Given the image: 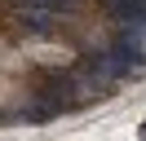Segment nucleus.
<instances>
[{
	"label": "nucleus",
	"instance_id": "nucleus-1",
	"mask_svg": "<svg viewBox=\"0 0 146 141\" xmlns=\"http://www.w3.org/2000/svg\"><path fill=\"white\" fill-rule=\"evenodd\" d=\"M133 66H137V57H133V49H128L124 40L115 44V53H106V57H98V62H93V70H98L106 84H111V79H119V75H128Z\"/></svg>",
	"mask_w": 146,
	"mask_h": 141
},
{
	"label": "nucleus",
	"instance_id": "nucleus-2",
	"mask_svg": "<svg viewBox=\"0 0 146 141\" xmlns=\"http://www.w3.org/2000/svg\"><path fill=\"white\" fill-rule=\"evenodd\" d=\"M119 40L133 49V57H137V62H146V9H142V13H133V18H124Z\"/></svg>",
	"mask_w": 146,
	"mask_h": 141
},
{
	"label": "nucleus",
	"instance_id": "nucleus-3",
	"mask_svg": "<svg viewBox=\"0 0 146 141\" xmlns=\"http://www.w3.org/2000/svg\"><path fill=\"white\" fill-rule=\"evenodd\" d=\"M18 26L31 31V35H49L53 31V13H49V9H40V13H18Z\"/></svg>",
	"mask_w": 146,
	"mask_h": 141
},
{
	"label": "nucleus",
	"instance_id": "nucleus-4",
	"mask_svg": "<svg viewBox=\"0 0 146 141\" xmlns=\"http://www.w3.org/2000/svg\"><path fill=\"white\" fill-rule=\"evenodd\" d=\"M31 5H40V9H49V13H71L80 0H31Z\"/></svg>",
	"mask_w": 146,
	"mask_h": 141
}]
</instances>
